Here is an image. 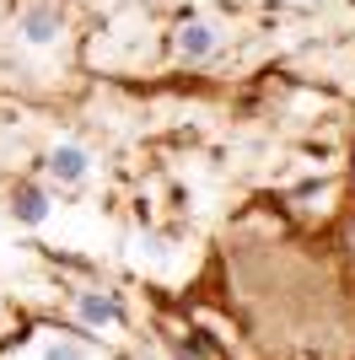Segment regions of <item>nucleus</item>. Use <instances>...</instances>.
<instances>
[{"instance_id": "f257e3e1", "label": "nucleus", "mask_w": 355, "mask_h": 360, "mask_svg": "<svg viewBox=\"0 0 355 360\" xmlns=\"http://www.w3.org/2000/svg\"><path fill=\"white\" fill-rule=\"evenodd\" d=\"M178 60H189V65H199V60H210L216 54V27H205V22H189V27H178Z\"/></svg>"}, {"instance_id": "f03ea898", "label": "nucleus", "mask_w": 355, "mask_h": 360, "mask_svg": "<svg viewBox=\"0 0 355 360\" xmlns=\"http://www.w3.org/2000/svg\"><path fill=\"white\" fill-rule=\"evenodd\" d=\"M49 172H54L59 183H81L92 172V156L81 146H70V140H65V146H54L49 150Z\"/></svg>"}, {"instance_id": "7ed1b4c3", "label": "nucleus", "mask_w": 355, "mask_h": 360, "mask_svg": "<svg viewBox=\"0 0 355 360\" xmlns=\"http://www.w3.org/2000/svg\"><path fill=\"white\" fill-rule=\"evenodd\" d=\"M11 215L22 226H38L49 215V188H38V183H22V188H16L11 194Z\"/></svg>"}, {"instance_id": "20e7f679", "label": "nucleus", "mask_w": 355, "mask_h": 360, "mask_svg": "<svg viewBox=\"0 0 355 360\" xmlns=\"http://www.w3.org/2000/svg\"><path fill=\"white\" fill-rule=\"evenodd\" d=\"M22 32H27V44H54V38H59V11L32 6V11L22 16Z\"/></svg>"}, {"instance_id": "39448f33", "label": "nucleus", "mask_w": 355, "mask_h": 360, "mask_svg": "<svg viewBox=\"0 0 355 360\" xmlns=\"http://www.w3.org/2000/svg\"><path fill=\"white\" fill-rule=\"evenodd\" d=\"M75 312H81V323H92V328H108V323H118L113 296H92V290L75 301Z\"/></svg>"}, {"instance_id": "423d86ee", "label": "nucleus", "mask_w": 355, "mask_h": 360, "mask_svg": "<svg viewBox=\"0 0 355 360\" xmlns=\"http://www.w3.org/2000/svg\"><path fill=\"white\" fill-rule=\"evenodd\" d=\"M44 360H87V355H81L75 345H49V349H44Z\"/></svg>"}]
</instances>
